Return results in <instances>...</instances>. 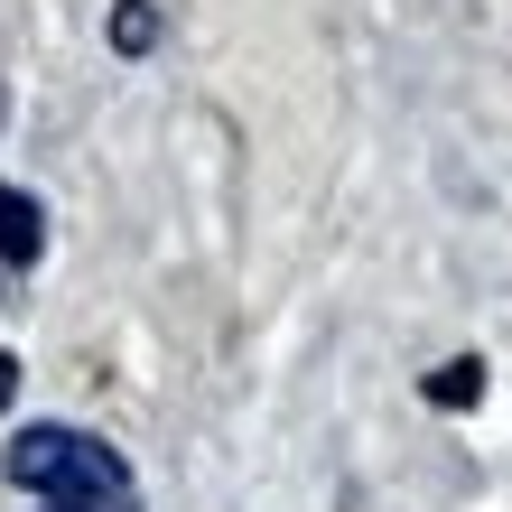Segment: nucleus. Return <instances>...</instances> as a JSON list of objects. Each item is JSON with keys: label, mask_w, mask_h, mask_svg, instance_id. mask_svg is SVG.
<instances>
[{"label": "nucleus", "mask_w": 512, "mask_h": 512, "mask_svg": "<svg viewBox=\"0 0 512 512\" xmlns=\"http://www.w3.org/2000/svg\"><path fill=\"white\" fill-rule=\"evenodd\" d=\"M10 391H19V364H10V354H0V410H10Z\"/></svg>", "instance_id": "nucleus-5"}, {"label": "nucleus", "mask_w": 512, "mask_h": 512, "mask_svg": "<svg viewBox=\"0 0 512 512\" xmlns=\"http://www.w3.org/2000/svg\"><path fill=\"white\" fill-rule=\"evenodd\" d=\"M10 485L47 494V503H75V512H122L131 503V466L112 457L103 438H84V429H28L10 447Z\"/></svg>", "instance_id": "nucleus-1"}, {"label": "nucleus", "mask_w": 512, "mask_h": 512, "mask_svg": "<svg viewBox=\"0 0 512 512\" xmlns=\"http://www.w3.org/2000/svg\"><path fill=\"white\" fill-rule=\"evenodd\" d=\"M149 38H159V10H149V0H122V10H112V47H122V56H140Z\"/></svg>", "instance_id": "nucleus-3"}, {"label": "nucleus", "mask_w": 512, "mask_h": 512, "mask_svg": "<svg viewBox=\"0 0 512 512\" xmlns=\"http://www.w3.org/2000/svg\"><path fill=\"white\" fill-rule=\"evenodd\" d=\"M38 243H47V215L19 187H0V261H38Z\"/></svg>", "instance_id": "nucleus-2"}, {"label": "nucleus", "mask_w": 512, "mask_h": 512, "mask_svg": "<svg viewBox=\"0 0 512 512\" xmlns=\"http://www.w3.org/2000/svg\"><path fill=\"white\" fill-rule=\"evenodd\" d=\"M429 391H438V401H447V410H457V401H475V364H447V373H438Z\"/></svg>", "instance_id": "nucleus-4"}]
</instances>
